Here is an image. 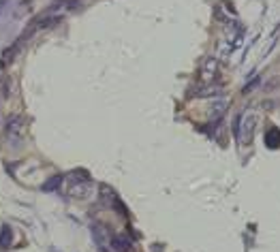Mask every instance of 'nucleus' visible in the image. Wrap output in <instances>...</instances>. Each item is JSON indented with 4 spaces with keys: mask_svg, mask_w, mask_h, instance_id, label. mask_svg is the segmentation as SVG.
<instances>
[{
    "mask_svg": "<svg viewBox=\"0 0 280 252\" xmlns=\"http://www.w3.org/2000/svg\"><path fill=\"white\" fill-rule=\"evenodd\" d=\"M255 124H257V116L252 111H244L240 116L238 124H235V139H238L240 146L250 143L252 135H255Z\"/></svg>",
    "mask_w": 280,
    "mask_h": 252,
    "instance_id": "nucleus-1",
    "label": "nucleus"
},
{
    "mask_svg": "<svg viewBox=\"0 0 280 252\" xmlns=\"http://www.w3.org/2000/svg\"><path fill=\"white\" fill-rule=\"evenodd\" d=\"M21 131H24V126H21V118L13 116L7 120V126H4V135H7V139L13 146H18V143L21 141Z\"/></svg>",
    "mask_w": 280,
    "mask_h": 252,
    "instance_id": "nucleus-2",
    "label": "nucleus"
},
{
    "mask_svg": "<svg viewBox=\"0 0 280 252\" xmlns=\"http://www.w3.org/2000/svg\"><path fill=\"white\" fill-rule=\"evenodd\" d=\"M109 248H111V252H131L133 242L126 235H114V237L109 239Z\"/></svg>",
    "mask_w": 280,
    "mask_h": 252,
    "instance_id": "nucleus-3",
    "label": "nucleus"
},
{
    "mask_svg": "<svg viewBox=\"0 0 280 252\" xmlns=\"http://www.w3.org/2000/svg\"><path fill=\"white\" fill-rule=\"evenodd\" d=\"M218 71V58L216 56H206L201 62V75L203 79H212Z\"/></svg>",
    "mask_w": 280,
    "mask_h": 252,
    "instance_id": "nucleus-4",
    "label": "nucleus"
},
{
    "mask_svg": "<svg viewBox=\"0 0 280 252\" xmlns=\"http://www.w3.org/2000/svg\"><path fill=\"white\" fill-rule=\"evenodd\" d=\"M225 111H227V99H218L212 103V111H210V118L212 120H220V118L225 116Z\"/></svg>",
    "mask_w": 280,
    "mask_h": 252,
    "instance_id": "nucleus-5",
    "label": "nucleus"
},
{
    "mask_svg": "<svg viewBox=\"0 0 280 252\" xmlns=\"http://www.w3.org/2000/svg\"><path fill=\"white\" fill-rule=\"evenodd\" d=\"M265 141H267V146H270V148H276L278 146V143H280V131H278V128H272V131L267 133Z\"/></svg>",
    "mask_w": 280,
    "mask_h": 252,
    "instance_id": "nucleus-6",
    "label": "nucleus"
}]
</instances>
